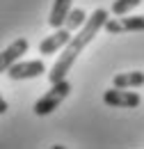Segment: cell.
I'll use <instances>...</instances> for the list:
<instances>
[{
  "mask_svg": "<svg viewBox=\"0 0 144 149\" xmlns=\"http://www.w3.org/2000/svg\"><path fill=\"white\" fill-rule=\"evenodd\" d=\"M85 21H87V14L82 12V9H69V14H66V21H64V28L73 32V30H78L80 25H85Z\"/></svg>",
  "mask_w": 144,
  "mask_h": 149,
  "instance_id": "obj_9",
  "label": "cell"
},
{
  "mask_svg": "<svg viewBox=\"0 0 144 149\" xmlns=\"http://www.w3.org/2000/svg\"><path fill=\"white\" fill-rule=\"evenodd\" d=\"M71 2H73V0H55V2H53L51 16H48L51 28H62V25H64L66 14H69V9H71Z\"/></svg>",
  "mask_w": 144,
  "mask_h": 149,
  "instance_id": "obj_7",
  "label": "cell"
},
{
  "mask_svg": "<svg viewBox=\"0 0 144 149\" xmlns=\"http://www.w3.org/2000/svg\"><path fill=\"white\" fill-rule=\"evenodd\" d=\"M71 92V83L66 80V78H62V80H57V83H51V90L44 94V96H39L35 103V112L39 117H44V115H51V112L69 96Z\"/></svg>",
  "mask_w": 144,
  "mask_h": 149,
  "instance_id": "obj_2",
  "label": "cell"
},
{
  "mask_svg": "<svg viewBox=\"0 0 144 149\" xmlns=\"http://www.w3.org/2000/svg\"><path fill=\"white\" fill-rule=\"evenodd\" d=\"M121 25H124V30H128V32L144 30V16H126V19L121 21Z\"/></svg>",
  "mask_w": 144,
  "mask_h": 149,
  "instance_id": "obj_11",
  "label": "cell"
},
{
  "mask_svg": "<svg viewBox=\"0 0 144 149\" xmlns=\"http://www.w3.org/2000/svg\"><path fill=\"white\" fill-rule=\"evenodd\" d=\"M69 39H71V35H69V30L62 25V28H55V32L51 35V37H46L41 44H39V53L41 55H51V53H57L60 48H64L66 44H69Z\"/></svg>",
  "mask_w": 144,
  "mask_h": 149,
  "instance_id": "obj_6",
  "label": "cell"
},
{
  "mask_svg": "<svg viewBox=\"0 0 144 149\" xmlns=\"http://www.w3.org/2000/svg\"><path fill=\"white\" fill-rule=\"evenodd\" d=\"M7 112V101H5V96L0 94V115H5Z\"/></svg>",
  "mask_w": 144,
  "mask_h": 149,
  "instance_id": "obj_13",
  "label": "cell"
},
{
  "mask_svg": "<svg viewBox=\"0 0 144 149\" xmlns=\"http://www.w3.org/2000/svg\"><path fill=\"white\" fill-rule=\"evenodd\" d=\"M103 101L112 108H137L142 103V96L130 92V87H112L103 94Z\"/></svg>",
  "mask_w": 144,
  "mask_h": 149,
  "instance_id": "obj_3",
  "label": "cell"
},
{
  "mask_svg": "<svg viewBox=\"0 0 144 149\" xmlns=\"http://www.w3.org/2000/svg\"><path fill=\"white\" fill-rule=\"evenodd\" d=\"M112 85L114 87H140L144 85V74L142 71H124V74H117L112 78Z\"/></svg>",
  "mask_w": 144,
  "mask_h": 149,
  "instance_id": "obj_8",
  "label": "cell"
},
{
  "mask_svg": "<svg viewBox=\"0 0 144 149\" xmlns=\"http://www.w3.org/2000/svg\"><path fill=\"white\" fill-rule=\"evenodd\" d=\"M28 46H30L28 39H16L14 44H9V46L0 53V74H7V69L28 53Z\"/></svg>",
  "mask_w": 144,
  "mask_h": 149,
  "instance_id": "obj_5",
  "label": "cell"
},
{
  "mask_svg": "<svg viewBox=\"0 0 144 149\" xmlns=\"http://www.w3.org/2000/svg\"><path fill=\"white\" fill-rule=\"evenodd\" d=\"M105 19H108V12H105V9H96L89 19H87L85 28H82L75 37L69 39V44L64 46V53H60L57 62H55L53 67H51V71H48V80H51V83H57V80L66 78V74L71 71L73 62H75V57L80 55V53H82V48H85L94 37H96V32L103 28Z\"/></svg>",
  "mask_w": 144,
  "mask_h": 149,
  "instance_id": "obj_1",
  "label": "cell"
},
{
  "mask_svg": "<svg viewBox=\"0 0 144 149\" xmlns=\"http://www.w3.org/2000/svg\"><path fill=\"white\" fill-rule=\"evenodd\" d=\"M46 74V64L41 60H30V62H14L9 69H7V76L12 80H25V78H37V76Z\"/></svg>",
  "mask_w": 144,
  "mask_h": 149,
  "instance_id": "obj_4",
  "label": "cell"
},
{
  "mask_svg": "<svg viewBox=\"0 0 144 149\" xmlns=\"http://www.w3.org/2000/svg\"><path fill=\"white\" fill-rule=\"evenodd\" d=\"M140 2H142V0H114V2H112V14H114V16H124L130 9H135Z\"/></svg>",
  "mask_w": 144,
  "mask_h": 149,
  "instance_id": "obj_10",
  "label": "cell"
},
{
  "mask_svg": "<svg viewBox=\"0 0 144 149\" xmlns=\"http://www.w3.org/2000/svg\"><path fill=\"white\" fill-rule=\"evenodd\" d=\"M103 28H105V32H108V35H121V32H124L121 21H117V19H105Z\"/></svg>",
  "mask_w": 144,
  "mask_h": 149,
  "instance_id": "obj_12",
  "label": "cell"
}]
</instances>
